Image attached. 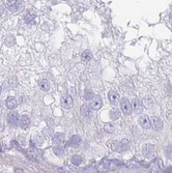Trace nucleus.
I'll return each mask as SVG.
<instances>
[{"mask_svg":"<svg viewBox=\"0 0 172 173\" xmlns=\"http://www.w3.org/2000/svg\"><path fill=\"white\" fill-rule=\"evenodd\" d=\"M120 108L125 115H131V114H132V111H133L132 104H131L130 102H129V100L125 99V97L120 101Z\"/></svg>","mask_w":172,"mask_h":173,"instance_id":"7ed1b4c3","label":"nucleus"},{"mask_svg":"<svg viewBox=\"0 0 172 173\" xmlns=\"http://www.w3.org/2000/svg\"><path fill=\"white\" fill-rule=\"evenodd\" d=\"M102 106H103L102 97H98V95H96V97L92 99V102H91V104H90V108L94 109V110H98V109H101Z\"/></svg>","mask_w":172,"mask_h":173,"instance_id":"423d86ee","label":"nucleus"},{"mask_svg":"<svg viewBox=\"0 0 172 173\" xmlns=\"http://www.w3.org/2000/svg\"><path fill=\"white\" fill-rule=\"evenodd\" d=\"M29 126H30V117L28 115H26V114H24L21 117V119H20V126L23 130H26Z\"/></svg>","mask_w":172,"mask_h":173,"instance_id":"9d476101","label":"nucleus"},{"mask_svg":"<svg viewBox=\"0 0 172 173\" xmlns=\"http://www.w3.org/2000/svg\"><path fill=\"white\" fill-rule=\"evenodd\" d=\"M171 18H172V14H171Z\"/></svg>","mask_w":172,"mask_h":173,"instance_id":"c756f323","label":"nucleus"},{"mask_svg":"<svg viewBox=\"0 0 172 173\" xmlns=\"http://www.w3.org/2000/svg\"><path fill=\"white\" fill-rule=\"evenodd\" d=\"M143 105H144L146 108H151L153 105V101L150 99L149 97H146L143 99Z\"/></svg>","mask_w":172,"mask_h":173,"instance_id":"aec40b11","label":"nucleus"},{"mask_svg":"<svg viewBox=\"0 0 172 173\" xmlns=\"http://www.w3.org/2000/svg\"><path fill=\"white\" fill-rule=\"evenodd\" d=\"M17 106H18V102L15 97H8V100H6V107H8L10 110H14Z\"/></svg>","mask_w":172,"mask_h":173,"instance_id":"f8f14e48","label":"nucleus"},{"mask_svg":"<svg viewBox=\"0 0 172 173\" xmlns=\"http://www.w3.org/2000/svg\"><path fill=\"white\" fill-rule=\"evenodd\" d=\"M24 21L26 24H33L35 21V15L31 12H26L24 16Z\"/></svg>","mask_w":172,"mask_h":173,"instance_id":"4468645a","label":"nucleus"},{"mask_svg":"<svg viewBox=\"0 0 172 173\" xmlns=\"http://www.w3.org/2000/svg\"><path fill=\"white\" fill-rule=\"evenodd\" d=\"M0 93H1V86H0Z\"/></svg>","mask_w":172,"mask_h":173,"instance_id":"c85d7f7f","label":"nucleus"},{"mask_svg":"<svg viewBox=\"0 0 172 173\" xmlns=\"http://www.w3.org/2000/svg\"><path fill=\"white\" fill-rule=\"evenodd\" d=\"M151 120H153V126L155 128V130H158V131H161V130L163 129V121L161 120L159 117L153 116V118H151Z\"/></svg>","mask_w":172,"mask_h":173,"instance_id":"ddd939ff","label":"nucleus"},{"mask_svg":"<svg viewBox=\"0 0 172 173\" xmlns=\"http://www.w3.org/2000/svg\"><path fill=\"white\" fill-rule=\"evenodd\" d=\"M94 97V92L91 91V90H89V89H86L85 92H84V99H85L86 101H90V100H92Z\"/></svg>","mask_w":172,"mask_h":173,"instance_id":"4be33fe9","label":"nucleus"},{"mask_svg":"<svg viewBox=\"0 0 172 173\" xmlns=\"http://www.w3.org/2000/svg\"><path fill=\"white\" fill-rule=\"evenodd\" d=\"M139 122H140L141 126L144 128L145 130H149L151 128V122H150V119L148 118V116L146 115H143V116L140 117L139 119Z\"/></svg>","mask_w":172,"mask_h":173,"instance_id":"6e6552de","label":"nucleus"},{"mask_svg":"<svg viewBox=\"0 0 172 173\" xmlns=\"http://www.w3.org/2000/svg\"><path fill=\"white\" fill-rule=\"evenodd\" d=\"M108 97H109V101H110L111 104L116 105L118 103V100H119V95H118L117 92L113 91V90H111L110 92L108 93Z\"/></svg>","mask_w":172,"mask_h":173,"instance_id":"9b49d317","label":"nucleus"},{"mask_svg":"<svg viewBox=\"0 0 172 173\" xmlns=\"http://www.w3.org/2000/svg\"><path fill=\"white\" fill-rule=\"evenodd\" d=\"M39 88L42 89L43 91H48L49 90V88H50V84H49V82L47 81V80H39Z\"/></svg>","mask_w":172,"mask_h":173,"instance_id":"dca6fc26","label":"nucleus"},{"mask_svg":"<svg viewBox=\"0 0 172 173\" xmlns=\"http://www.w3.org/2000/svg\"><path fill=\"white\" fill-rule=\"evenodd\" d=\"M81 58L83 61H89L92 58V55H91V53L89 51H84L81 55Z\"/></svg>","mask_w":172,"mask_h":173,"instance_id":"412c9836","label":"nucleus"},{"mask_svg":"<svg viewBox=\"0 0 172 173\" xmlns=\"http://www.w3.org/2000/svg\"><path fill=\"white\" fill-rule=\"evenodd\" d=\"M80 142H81V138H80V136H78V135H74V136L71 138V140L69 141V145L76 146V145H78V144H80Z\"/></svg>","mask_w":172,"mask_h":173,"instance_id":"a211bd4d","label":"nucleus"},{"mask_svg":"<svg viewBox=\"0 0 172 173\" xmlns=\"http://www.w3.org/2000/svg\"><path fill=\"white\" fill-rule=\"evenodd\" d=\"M72 163L74 164L75 166L80 165V164L82 163V158L79 156H74L73 158H72Z\"/></svg>","mask_w":172,"mask_h":173,"instance_id":"393cba45","label":"nucleus"},{"mask_svg":"<svg viewBox=\"0 0 172 173\" xmlns=\"http://www.w3.org/2000/svg\"><path fill=\"white\" fill-rule=\"evenodd\" d=\"M5 14V10L3 8V6H0V18L3 17Z\"/></svg>","mask_w":172,"mask_h":173,"instance_id":"cd10ccee","label":"nucleus"},{"mask_svg":"<svg viewBox=\"0 0 172 173\" xmlns=\"http://www.w3.org/2000/svg\"><path fill=\"white\" fill-rule=\"evenodd\" d=\"M27 154H26V157H27L28 159H30V160H37V154H36V151L34 150H29L27 151Z\"/></svg>","mask_w":172,"mask_h":173,"instance_id":"b1692460","label":"nucleus"},{"mask_svg":"<svg viewBox=\"0 0 172 173\" xmlns=\"http://www.w3.org/2000/svg\"><path fill=\"white\" fill-rule=\"evenodd\" d=\"M8 124L12 126H18L20 124V117L19 114L15 111H10L8 114Z\"/></svg>","mask_w":172,"mask_h":173,"instance_id":"20e7f679","label":"nucleus"},{"mask_svg":"<svg viewBox=\"0 0 172 173\" xmlns=\"http://www.w3.org/2000/svg\"><path fill=\"white\" fill-rule=\"evenodd\" d=\"M110 147L113 149L114 151L121 152V151H125V150H127V149H129V143L119 142V141H113V142L111 143Z\"/></svg>","mask_w":172,"mask_h":173,"instance_id":"f03ea898","label":"nucleus"},{"mask_svg":"<svg viewBox=\"0 0 172 173\" xmlns=\"http://www.w3.org/2000/svg\"><path fill=\"white\" fill-rule=\"evenodd\" d=\"M32 141H33V142H35V144H36V146H37V145H41V144H42L43 139L41 138L39 136H34V137H33V139H32Z\"/></svg>","mask_w":172,"mask_h":173,"instance_id":"bb28decb","label":"nucleus"},{"mask_svg":"<svg viewBox=\"0 0 172 173\" xmlns=\"http://www.w3.org/2000/svg\"><path fill=\"white\" fill-rule=\"evenodd\" d=\"M110 117L111 119H113V120H116V119L119 118V117H120V112H119V110L116 108L112 109L110 111Z\"/></svg>","mask_w":172,"mask_h":173,"instance_id":"6ab92c4d","label":"nucleus"},{"mask_svg":"<svg viewBox=\"0 0 172 173\" xmlns=\"http://www.w3.org/2000/svg\"><path fill=\"white\" fill-rule=\"evenodd\" d=\"M53 151L55 152V154H57L58 157H62L64 153V149L62 148L61 146H55L53 148Z\"/></svg>","mask_w":172,"mask_h":173,"instance_id":"5701e85b","label":"nucleus"},{"mask_svg":"<svg viewBox=\"0 0 172 173\" xmlns=\"http://www.w3.org/2000/svg\"><path fill=\"white\" fill-rule=\"evenodd\" d=\"M132 108H133L134 111L138 114L142 113L143 111V106L142 104H141V102L138 99H134L133 101H132Z\"/></svg>","mask_w":172,"mask_h":173,"instance_id":"0eeeda50","label":"nucleus"},{"mask_svg":"<svg viewBox=\"0 0 172 173\" xmlns=\"http://www.w3.org/2000/svg\"><path fill=\"white\" fill-rule=\"evenodd\" d=\"M104 130H105L106 133L108 134H112L114 132V126L111 124H106L105 126H104Z\"/></svg>","mask_w":172,"mask_h":173,"instance_id":"a878e982","label":"nucleus"},{"mask_svg":"<svg viewBox=\"0 0 172 173\" xmlns=\"http://www.w3.org/2000/svg\"><path fill=\"white\" fill-rule=\"evenodd\" d=\"M153 151H155L153 145H151V144H145V145H143L142 154L145 158H150L153 154Z\"/></svg>","mask_w":172,"mask_h":173,"instance_id":"39448f33","label":"nucleus"},{"mask_svg":"<svg viewBox=\"0 0 172 173\" xmlns=\"http://www.w3.org/2000/svg\"><path fill=\"white\" fill-rule=\"evenodd\" d=\"M80 112H81L82 116L84 117L89 116V115H90V106H88V105H83V106L81 107Z\"/></svg>","mask_w":172,"mask_h":173,"instance_id":"f3484780","label":"nucleus"},{"mask_svg":"<svg viewBox=\"0 0 172 173\" xmlns=\"http://www.w3.org/2000/svg\"><path fill=\"white\" fill-rule=\"evenodd\" d=\"M61 105L63 108L69 109L73 107V99L71 95H64L61 99Z\"/></svg>","mask_w":172,"mask_h":173,"instance_id":"1a4fd4ad","label":"nucleus"},{"mask_svg":"<svg viewBox=\"0 0 172 173\" xmlns=\"http://www.w3.org/2000/svg\"><path fill=\"white\" fill-rule=\"evenodd\" d=\"M63 134H60V133H57L55 135H53V138H52V142L54 144H60L62 143V141H63Z\"/></svg>","mask_w":172,"mask_h":173,"instance_id":"2eb2a0df","label":"nucleus"},{"mask_svg":"<svg viewBox=\"0 0 172 173\" xmlns=\"http://www.w3.org/2000/svg\"><path fill=\"white\" fill-rule=\"evenodd\" d=\"M6 8L10 12H20L21 10H23L24 8V3L23 0H10L6 3Z\"/></svg>","mask_w":172,"mask_h":173,"instance_id":"f257e3e1","label":"nucleus"}]
</instances>
